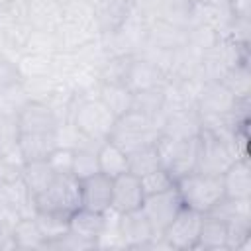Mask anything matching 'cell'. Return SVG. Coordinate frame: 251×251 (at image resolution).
Returning <instances> with one entry per match:
<instances>
[{"instance_id": "cell-2", "label": "cell", "mask_w": 251, "mask_h": 251, "mask_svg": "<svg viewBox=\"0 0 251 251\" xmlns=\"http://www.w3.org/2000/svg\"><path fill=\"white\" fill-rule=\"evenodd\" d=\"M35 212L67 218L80 208V180L73 173H59L53 182L33 198Z\"/></svg>"}, {"instance_id": "cell-26", "label": "cell", "mask_w": 251, "mask_h": 251, "mask_svg": "<svg viewBox=\"0 0 251 251\" xmlns=\"http://www.w3.org/2000/svg\"><path fill=\"white\" fill-rule=\"evenodd\" d=\"M104 143V141H102ZM98 145L94 141H80L75 149H73V167L71 173L80 180L84 176H90L94 173H98Z\"/></svg>"}, {"instance_id": "cell-6", "label": "cell", "mask_w": 251, "mask_h": 251, "mask_svg": "<svg viewBox=\"0 0 251 251\" xmlns=\"http://www.w3.org/2000/svg\"><path fill=\"white\" fill-rule=\"evenodd\" d=\"M243 59H249V45H241L226 35H220L212 47L202 51L200 75L204 80H222L224 75Z\"/></svg>"}, {"instance_id": "cell-25", "label": "cell", "mask_w": 251, "mask_h": 251, "mask_svg": "<svg viewBox=\"0 0 251 251\" xmlns=\"http://www.w3.org/2000/svg\"><path fill=\"white\" fill-rule=\"evenodd\" d=\"M98 171L110 178L126 173L127 171V153L114 141L106 139L104 143L98 145Z\"/></svg>"}, {"instance_id": "cell-19", "label": "cell", "mask_w": 251, "mask_h": 251, "mask_svg": "<svg viewBox=\"0 0 251 251\" xmlns=\"http://www.w3.org/2000/svg\"><path fill=\"white\" fill-rule=\"evenodd\" d=\"M59 147L57 131L47 133H20L18 135V153L22 161L47 159Z\"/></svg>"}, {"instance_id": "cell-33", "label": "cell", "mask_w": 251, "mask_h": 251, "mask_svg": "<svg viewBox=\"0 0 251 251\" xmlns=\"http://www.w3.org/2000/svg\"><path fill=\"white\" fill-rule=\"evenodd\" d=\"M139 178H141V186H143L145 194L163 192V190H169V188H173L176 184L175 178L171 176V173L165 171L163 167H159V169H155V171H151V173H147V175H143Z\"/></svg>"}, {"instance_id": "cell-18", "label": "cell", "mask_w": 251, "mask_h": 251, "mask_svg": "<svg viewBox=\"0 0 251 251\" xmlns=\"http://www.w3.org/2000/svg\"><path fill=\"white\" fill-rule=\"evenodd\" d=\"M69 231L75 233L76 237L90 241L96 247L98 237L106 229V214H98L86 208H78L69 216Z\"/></svg>"}, {"instance_id": "cell-30", "label": "cell", "mask_w": 251, "mask_h": 251, "mask_svg": "<svg viewBox=\"0 0 251 251\" xmlns=\"http://www.w3.org/2000/svg\"><path fill=\"white\" fill-rule=\"evenodd\" d=\"M31 98L27 96L25 88L22 86V80L12 84V86H6L0 90V116H12V118H18V114L25 108V104L29 102Z\"/></svg>"}, {"instance_id": "cell-12", "label": "cell", "mask_w": 251, "mask_h": 251, "mask_svg": "<svg viewBox=\"0 0 251 251\" xmlns=\"http://www.w3.org/2000/svg\"><path fill=\"white\" fill-rule=\"evenodd\" d=\"M20 133H47L59 129V116L55 110L39 100H29L16 118Z\"/></svg>"}, {"instance_id": "cell-11", "label": "cell", "mask_w": 251, "mask_h": 251, "mask_svg": "<svg viewBox=\"0 0 251 251\" xmlns=\"http://www.w3.org/2000/svg\"><path fill=\"white\" fill-rule=\"evenodd\" d=\"M145 200V190L141 178L129 171L112 178V208L116 214H126L139 210Z\"/></svg>"}, {"instance_id": "cell-10", "label": "cell", "mask_w": 251, "mask_h": 251, "mask_svg": "<svg viewBox=\"0 0 251 251\" xmlns=\"http://www.w3.org/2000/svg\"><path fill=\"white\" fill-rule=\"evenodd\" d=\"M202 131V118L196 106H182L167 110L161 120V135L173 139H192Z\"/></svg>"}, {"instance_id": "cell-31", "label": "cell", "mask_w": 251, "mask_h": 251, "mask_svg": "<svg viewBox=\"0 0 251 251\" xmlns=\"http://www.w3.org/2000/svg\"><path fill=\"white\" fill-rule=\"evenodd\" d=\"M18 135H20V129H18L16 118L0 116V155L22 161V157L18 153Z\"/></svg>"}, {"instance_id": "cell-23", "label": "cell", "mask_w": 251, "mask_h": 251, "mask_svg": "<svg viewBox=\"0 0 251 251\" xmlns=\"http://www.w3.org/2000/svg\"><path fill=\"white\" fill-rule=\"evenodd\" d=\"M96 96L110 108L116 118L131 110L133 104V92L124 82H100Z\"/></svg>"}, {"instance_id": "cell-29", "label": "cell", "mask_w": 251, "mask_h": 251, "mask_svg": "<svg viewBox=\"0 0 251 251\" xmlns=\"http://www.w3.org/2000/svg\"><path fill=\"white\" fill-rule=\"evenodd\" d=\"M159 167H161V157H159L155 143L143 145V147L127 153V171L137 175V176H143V175H147Z\"/></svg>"}, {"instance_id": "cell-8", "label": "cell", "mask_w": 251, "mask_h": 251, "mask_svg": "<svg viewBox=\"0 0 251 251\" xmlns=\"http://www.w3.org/2000/svg\"><path fill=\"white\" fill-rule=\"evenodd\" d=\"M202 216L204 214H200V212H196V210H192L188 206H182L176 212V216L173 218V222L161 233L163 239L167 241V245L171 249H176V251L196 249Z\"/></svg>"}, {"instance_id": "cell-1", "label": "cell", "mask_w": 251, "mask_h": 251, "mask_svg": "<svg viewBox=\"0 0 251 251\" xmlns=\"http://www.w3.org/2000/svg\"><path fill=\"white\" fill-rule=\"evenodd\" d=\"M71 124L76 127V131L84 139L102 143L110 137L112 127L116 124V116L98 96H88V98L76 96Z\"/></svg>"}, {"instance_id": "cell-27", "label": "cell", "mask_w": 251, "mask_h": 251, "mask_svg": "<svg viewBox=\"0 0 251 251\" xmlns=\"http://www.w3.org/2000/svg\"><path fill=\"white\" fill-rule=\"evenodd\" d=\"M55 55H45V53H22L16 57V65L20 71L22 78H31V76H45L53 75L55 71Z\"/></svg>"}, {"instance_id": "cell-4", "label": "cell", "mask_w": 251, "mask_h": 251, "mask_svg": "<svg viewBox=\"0 0 251 251\" xmlns=\"http://www.w3.org/2000/svg\"><path fill=\"white\" fill-rule=\"evenodd\" d=\"M161 135V126L151 120L149 116L137 112V110H127L126 114L116 118V124L110 133V141L120 145L126 153L139 149L143 145L155 143Z\"/></svg>"}, {"instance_id": "cell-13", "label": "cell", "mask_w": 251, "mask_h": 251, "mask_svg": "<svg viewBox=\"0 0 251 251\" xmlns=\"http://www.w3.org/2000/svg\"><path fill=\"white\" fill-rule=\"evenodd\" d=\"M80 208L106 214L112 208V178L100 171L80 178Z\"/></svg>"}, {"instance_id": "cell-3", "label": "cell", "mask_w": 251, "mask_h": 251, "mask_svg": "<svg viewBox=\"0 0 251 251\" xmlns=\"http://www.w3.org/2000/svg\"><path fill=\"white\" fill-rule=\"evenodd\" d=\"M176 190L180 194L182 204L200 214H208L224 198L222 176L202 171H192L178 178Z\"/></svg>"}, {"instance_id": "cell-37", "label": "cell", "mask_w": 251, "mask_h": 251, "mask_svg": "<svg viewBox=\"0 0 251 251\" xmlns=\"http://www.w3.org/2000/svg\"><path fill=\"white\" fill-rule=\"evenodd\" d=\"M12 218L0 216V249H14V239H12V227H14Z\"/></svg>"}, {"instance_id": "cell-36", "label": "cell", "mask_w": 251, "mask_h": 251, "mask_svg": "<svg viewBox=\"0 0 251 251\" xmlns=\"http://www.w3.org/2000/svg\"><path fill=\"white\" fill-rule=\"evenodd\" d=\"M20 171H22L20 159L0 155V184H8V182L20 178Z\"/></svg>"}, {"instance_id": "cell-35", "label": "cell", "mask_w": 251, "mask_h": 251, "mask_svg": "<svg viewBox=\"0 0 251 251\" xmlns=\"http://www.w3.org/2000/svg\"><path fill=\"white\" fill-rule=\"evenodd\" d=\"M47 161L51 163V167L57 173H71V167H73V149H69V147H57L47 157Z\"/></svg>"}, {"instance_id": "cell-9", "label": "cell", "mask_w": 251, "mask_h": 251, "mask_svg": "<svg viewBox=\"0 0 251 251\" xmlns=\"http://www.w3.org/2000/svg\"><path fill=\"white\" fill-rule=\"evenodd\" d=\"M182 200L180 194L176 190V184L169 190L163 192H155V194H145L141 212L145 214V218L149 220L155 235H161L165 231V227L173 222V218L176 216V212L182 208Z\"/></svg>"}, {"instance_id": "cell-7", "label": "cell", "mask_w": 251, "mask_h": 251, "mask_svg": "<svg viewBox=\"0 0 251 251\" xmlns=\"http://www.w3.org/2000/svg\"><path fill=\"white\" fill-rule=\"evenodd\" d=\"M161 167L171 173L175 182L182 178L184 175L196 171V159H198V137L192 139H173L167 135H159L155 141Z\"/></svg>"}, {"instance_id": "cell-17", "label": "cell", "mask_w": 251, "mask_h": 251, "mask_svg": "<svg viewBox=\"0 0 251 251\" xmlns=\"http://www.w3.org/2000/svg\"><path fill=\"white\" fill-rule=\"evenodd\" d=\"M220 176H222L226 198L251 200V165H249V157L235 159Z\"/></svg>"}, {"instance_id": "cell-32", "label": "cell", "mask_w": 251, "mask_h": 251, "mask_svg": "<svg viewBox=\"0 0 251 251\" xmlns=\"http://www.w3.org/2000/svg\"><path fill=\"white\" fill-rule=\"evenodd\" d=\"M59 39H57V33L55 31H35L31 29L25 45H24V51L22 53H45V55H55L59 53ZM20 53V55H22ZM18 55V57H20Z\"/></svg>"}, {"instance_id": "cell-15", "label": "cell", "mask_w": 251, "mask_h": 251, "mask_svg": "<svg viewBox=\"0 0 251 251\" xmlns=\"http://www.w3.org/2000/svg\"><path fill=\"white\" fill-rule=\"evenodd\" d=\"M24 20L35 31H57L63 20L61 0H24Z\"/></svg>"}, {"instance_id": "cell-16", "label": "cell", "mask_w": 251, "mask_h": 251, "mask_svg": "<svg viewBox=\"0 0 251 251\" xmlns=\"http://www.w3.org/2000/svg\"><path fill=\"white\" fill-rule=\"evenodd\" d=\"M118 233L122 235L126 249H143L155 237V231L141 208L118 214Z\"/></svg>"}, {"instance_id": "cell-28", "label": "cell", "mask_w": 251, "mask_h": 251, "mask_svg": "<svg viewBox=\"0 0 251 251\" xmlns=\"http://www.w3.org/2000/svg\"><path fill=\"white\" fill-rule=\"evenodd\" d=\"M222 82L226 84V88L239 100L251 98V67H249V59H243L239 63H235L222 78Z\"/></svg>"}, {"instance_id": "cell-20", "label": "cell", "mask_w": 251, "mask_h": 251, "mask_svg": "<svg viewBox=\"0 0 251 251\" xmlns=\"http://www.w3.org/2000/svg\"><path fill=\"white\" fill-rule=\"evenodd\" d=\"M59 173L51 167V163L47 159H37V161H24L22 163V171H20V178L25 184V188L29 190V194L35 198L39 192H43L53 178Z\"/></svg>"}, {"instance_id": "cell-22", "label": "cell", "mask_w": 251, "mask_h": 251, "mask_svg": "<svg viewBox=\"0 0 251 251\" xmlns=\"http://www.w3.org/2000/svg\"><path fill=\"white\" fill-rule=\"evenodd\" d=\"M14 249H45V235L35 220V216H22L12 227Z\"/></svg>"}, {"instance_id": "cell-24", "label": "cell", "mask_w": 251, "mask_h": 251, "mask_svg": "<svg viewBox=\"0 0 251 251\" xmlns=\"http://www.w3.org/2000/svg\"><path fill=\"white\" fill-rule=\"evenodd\" d=\"M165 86L133 92V104H131V108L137 110V112H141V114H145V116H149L151 120H155L161 126V120H163V114H165V104H167Z\"/></svg>"}, {"instance_id": "cell-5", "label": "cell", "mask_w": 251, "mask_h": 251, "mask_svg": "<svg viewBox=\"0 0 251 251\" xmlns=\"http://www.w3.org/2000/svg\"><path fill=\"white\" fill-rule=\"evenodd\" d=\"M231 131H226V133H218L210 129L200 131L196 171L210 173V175H222L235 159H239L233 147Z\"/></svg>"}, {"instance_id": "cell-34", "label": "cell", "mask_w": 251, "mask_h": 251, "mask_svg": "<svg viewBox=\"0 0 251 251\" xmlns=\"http://www.w3.org/2000/svg\"><path fill=\"white\" fill-rule=\"evenodd\" d=\"M20 80H22V76H20L16 59H12L10 55L0 51V90L6 88V86L16 84Z\"/></svg>"}, {"instance_id": "cell-14", "label": "cell", "mask_w": 251, "mask_h": 251, "mask_svg": "<svg viewBox=\"0 0 251 251\" xmlns=\"http://www.w3.org/2000/svg\"><path fill=\"white\" fill-rule=\"evenodd\" d=\"M167 82H169V76L155 63H151L149 59H145L141 55H133L131 57L127 73H126V80H124V84L131 92L159 88V86H165Z\"/></svg>"}, {"instance_id": "cell-21", "label": "cell", "mask_w": 251, "mask_h": 251, "mask_svg": "<svg viewBox=\"0 0 251 251\" xmlns=\"http://www.w3.org/2000/svg\"><path fill=\"white\" fill-rule=\"evenodd\" d=\"M196 249H210V251L226 249L227 251V222H224L216 216L204 214L200 231H198Z\"/></svg>"}]
</instances>
